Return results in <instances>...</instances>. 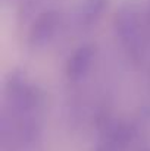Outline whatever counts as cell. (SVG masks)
Returning a JSON list of instances; mask_svg holds the SVG:
<instances>
[{
    "label": "cell",
    "instance_id": "obj_1",
    "mask_svg": "<svg viewBox=\"0 0 150 151\" xmlns=\"http://www.w3.org/2000/svg\"><path fill=\"white\" fill-rule=\"evenodd\" d=\"M116 37L134 65H138L146 54V38L138 13L133 7L121 9L113 22Z\"/></svg>",
    "mask_w": 150,
    "mask_h": 151
},
{
    "label": "cell",
    "instance_id": "obj_2",
    "mask_svg": "<svg viewBox=\"0 0 150 151\" xmlns=\"http://www.w3.org/2000/svg\"><path fill=\"white\" fill-rule=\"evenodd\" d=\"M136 134V128L130 123H112L103 132L94 151H125L134 141Z\"/></svg>",
    "mask_w": 150,
    "mask_h": 151
},
{
    "label": "cell",
    "instance_id": "obj_3",
    "mask_svg": "<svg viewBox=\"0 0 150 151\" xmlns=\"http://www.w3.org/2000/svg\"><path fill=\"white\" fill-rule=\"evenodd\" d=\"M57 15L54 12L41 13L33 24L28 35V41L33 47H43L51 40L57 28Z\"/></svg>",
    "mask_w": 150,
    "mask_h": 151
},
{
    "label": "cell",
    "instance_id": "obj_4",
    "mask_svg": "<svg viewBox=\"0 0 150 151\" xmlns=\"http://www.w3.org/2000/svg\"><path fill=\"white\" fill-rule=\"evenodd\" d=\"M94 50L91 46H81L71 54V57L66 62V76L69 81L77 82L83 79L93 63Z\"/></svg>",
    "mask_w": 150,
    "mask_h": 151
},
{
    "label": "cell",
    "instance_id": "obj_5",
    "mask_svg": "<svg viewBox=\"0 0 150 151\" xmlns=\"http://www.w3.org/2000/svg\"><path fill=\"white\" fill-rule=\"evenodd\" d=\"M104 4H106V0H86V3L80 12V22L83 25L94 24L101 15Z\"/></svg>",
    "mask_w": 150,
    "mask_h": 151
}]
</instances>
